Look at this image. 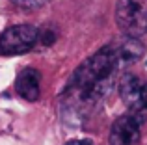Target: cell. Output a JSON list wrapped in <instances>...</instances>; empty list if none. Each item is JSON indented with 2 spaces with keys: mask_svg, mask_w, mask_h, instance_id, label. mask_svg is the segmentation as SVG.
I'll use <instances>...</instances> for the list:
<instances>
[{
  "mask_svg": "<svg viewBox=\"0 0 147 145\" xmlns=\"http://www.w3.org/2000/svg\"><path fill=\"white\" fill-rule=\"evenodd\" d=\"M119 69L121 63L114 43L106 45L84 63H80V67H76L65 87V93H71L78 104H95L110 93Z\"/></svg>",
  "mask_w": 147,
  "mask_h": 145,
  "instance_id": "1",
  "label": "cell"
},
{
  "mask_svg": "<svg viewBox=\"0 0 147 145\" xmlns=\"http://www.w3.org/2000/svg\"><path fill=\"white\" fill-rule=\"evenodd\" d=\"M115 22L125 36L140 37L147 32V0H119Z\"/></svg>",
  "mask_w": 147,
  "mask_h": 145,
  "instance_id": "2",
  "label": "cell"
},
{
  "mask_svg": "<svg viewBox=\"0 0 147 145\" xmlns=\"http://www.w3.org/2000/svg\"><path fill=\"white\" fill-rule=\"evenodd\" d=\"M39 30L32 24H17L4 30L0 36V54L4 56H17L26 54L37 43Z\"/></svg>",
  "mask_w": 147,
  "mask_h": 145,
  "instance_id": "3",
  "label": "cell"
},
{
  "mask_svg": "<svg viewBox=\"0 0 147 145\" xmlns=\"http://www.w3.org/2000/svg\"><path fill=\"white\" fill-rule=\"evenodd\" d=\"M119 97L125 102L130 113L140 117L145 123L147 119V82L136 75H123L119 80Z\"/></svg>",
  "mask_w": 147,
  "mask_h": 145,
  "instance_id": "4",
  "label": "cell"
},
{
  "mask_svg": "<svg viewBox=\"0 0 147 145\" xmlns=\"http://www.w3.org/2000/svg\"><path fill=\"white\" fill-rule=\"evenodd\" d=\"M142 125L144 121L134 113L127 112L125 115L117 117L110 128L108 143L110 145H136L142 136Z\"/></svg>",
  "mask_w": 147,
  "mask_h": 145,
  "instance_id": "5",
  "label": "cell"
},
{
  "mask_svg": "<svg viewBox=\"0 0 147 145\" xmlns=\"http://www.w3.org/2000/svg\"><path fill=\"white\" fill-rule=\"evenodd\" d=\"M39 82H41V75L39 71L32 69V67H26V69H22L21 72L17 75V78H15V89H17V93L21 95L24 101H37L39 99Z\"/></svg>",
  "mask_w": 147,
  "mask_h": 145,
  "instance_id": "6",
  "label": "cell"
},
{
  "mask_svg": "<svg viewBox=\"0 0 147 145\" xmlns=\"http://www.w3.org/2000/svg\"><path fill=\"white\" fill-rule=\"evenodd\" d=\"M115 47V52H117V58H119V63L123 65H129V63H134L136 60H140L144 56V45L138 37H130L127 36L123 41L119 43H114Z\"/></svg>",
  "mask_w": 147,
  "mask_h": 145,
  "instance_id": "7",
  "label": "cell"
},
{
  "mask_svg": "<svg viewBox=\"0 0 147 145\" xmlns=\"http://www.w3.org/2000/svg\"><path fill=\"white\" fill-rule=\"evenodd\" d=\"M11 2L19 7H24V9H37V7H41L47 0H11Z\"/></svg>",
  "mask_w": 147,
  "mask_h": 145,
  "instance_id": "8",
  "label": "cell"
},
{
  "mask_svg": "<svg viewBox=\"0 0 147 145\" xmlns=\"http://www.w3.org/2000/svg\"><path fill=\"white\" fill-rule=\"evenodd\" d=\"M37 41H41L43 45L50 47V45L56 41V34H54L52 30H43V32H39V37H37Z\"/></svg>",
  "mask_w": 147,
  "mask_h": 145,
  "instance_id": "9",
  "label": "cell"
},
{
  "mask_svg": "<svg viewBox=\"0 0 147 145\" xmlns=\"http://www.w3.org/2000/svg\"><path fill=\"white\" fill-rule=\"evenodd\" d=\"M65 145H93V143L88 142V140H71V142H67Z\"/></svg>",
  "mask_w": 147,
  "mask_h": 145,
  "instance_id": "10",
  "label": "cell"
}]
</instances>
